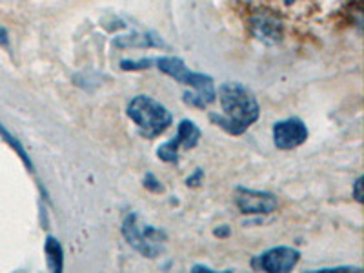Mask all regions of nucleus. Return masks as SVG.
<instances>
[{"label":"nucleus","instance_id":"6","mask_svg":"<svg viewBox=\"0 0 364 273\" xmlns=\"http://www.w3.org/2000/svg\"><path fill=\"white\" fill-rule=\"evenodd\" d=\"M235 203L237 208L245 215H266V213H272L277 208V199L272 193L246 190V188H239L237 190Z\"/></svg>","mask_w":364,"mask_h":273},{"label":"nucleus","instance_id":"4","mask_svg":"<svg viewBox=\"0 0 364 273\" xmlns=\"http://www.w3.org/2000/svg\"><path fill=\"white\" fill-rule=\"evenodd\" d=\"M122 232H124V237L128 239L129 245L141 253H144L146 257H155L159 253L157 239L155 237H161V233L154 230V228L141 224L136 215H129L126 219Z\"/></svg>","mask_w":364,"mask_h":273},{"label":"nucleus","instance_id":"10","mask_svg":"<svg viewBox=\"0 0 364 273\" xmlns=\"http://www.w3.org/2000/svg\"><path fill=\"white\" fill-rule=\"evenodd\" d=\"M46 255H48V264L53 272H63V246L53 237H48L46 240Z\"/></svg>","mask_w":364,"mask_h":273},{"label":"nucleus","instance_id":"1","mask_svg":"<svg viewBox=\"0 0 364 273\" xmlns=\"http://www.w3.org/2000/svg\"><path fill=\"white\" fill-rule=\"evenodd\" d=\"M223 115L211 113L210 119L232 135L245 133L259 119V104L252 91L240 82H224L219 87Z\"/></svg>","mask_w":364,"mask_h":273},{"label":"nucleus","instance_id":"2","mask_svg":"<svg viewBox=\"0 0 364 273\" xmlns=\"http://www.w3.org/2000/svg\"><path fill=\"white\" fill-rule=\"evenodd\" d=\"M157 66H159V70L164 71V73L170 75V77H173V79L178 80V82L188 84V86H191L197 90V93H193V95H190V93H186V95H184L186 97V102L191 104V106L204 108V106H208V104L215 100L213 80H211L208 75L193 73V71L188 70L181 58L162 57L157 60Z\"/></svg>","mask_w":364,"mask_h":273},{"label":"nucleus","instance_id":"11","mask_svg":"<svg viewBox=\"0 0 364 273\" xmlns=\"http://www.w3.org/2000/svg\"><path fill=\"white\" fill-rule=\"evenodd\" d=\"M353 197L357 203H363V177H359L353 184Z\"/></svg>","mask_w":364,"mask_h":273},{"label":"nucleus","instance_id":"3","mask_svg":"<svg viewBox=\"0 0 364 273\" xmlns=\"http://www.w3.org/2000/svg\"><path fill=\"white\" fill-rule=\"evenodd\" d=\"M129 119L146 136H157L171 124V113L151 97L139 95L128 106Z\"/></svg>","mask_w":364,"mask_h":273},{"label":"nucleus","instance_id":"9","mask_svg":"<svg viewBox=\"0 0 364 273\" xmlns=\"http://www.w3.org/2000/svg\"><path fill=\"white\" fill-rule=\"evenodd\" d=\"M253 29H255V35L261 41H266V38H272L273 42L281 38V24L275 18L269 17H259L255 22H253Z\"/></svg>","mask_w":364,"mask_h":273},{"label":"nucleus","instance_id":"12","mask_svg":"<svg viewBox=\"0 0 364 273\" xmlns=\"http://www.w3.org/2000/svg\"><path fill=\"white\" fill-rule=\"evenodd\" d=\"M318 272H360L359 268H326V269H318Z\"/></svg>","mask_w":364,"mask_h":273},{"label":"nucleus","instance_id":"5","mask_svg":"<svg viewBox=\"0 0 364 273\" xmlns=\"http://www.w3.org/2000/svg\"><path fill=\"white\" fill-rule=\"evenodd\" d=\"M299 257H301V253L295 248L279 246V248H272L257 257L255 261H253V268L272 273L291 272L297 266Z\"/></svg>","mask_w":364,"mask_h":273},{"label":"nucleus","instance_id":"7","mask_svg":"<svg viewBox=\"0 0 364 273\" xmlns=\"http://www.w3.org/2000/svg\"><path fill=\"white\" fill-rule=\"evenodd\" d=\"M200 139V129L191 122V120H182L178 124V133L175 139H171L170 142H166L164 146L157 149L159 157L166 162L177 161V151L178 148H195L197 142Z\"/></svg>","mask_w":364,"mask_h":273},{"label":"nucleus","instance_id":"13","mask_svg":"<svg viewBox=\"0 0 364 273\" xmlns=\"http://www.w3.org/2000/svg\"><path fill=\"white\" fill-rule=\"evenodd\" d=\"M294 2H295V0H284L286 6H291V4H294Z\"/></svg>","mask_w":364,"mask_h":273},{"label":"nucleus","instance_id":"8","mask_svg":"<svg viewBox=\"0 0 364 273\" xmlns=\"http://www.w3.org/2000/svg\"><path fill=\"white\" fill-rule=\"evenodd\" d=\"M308 139V129L299 119H286L273 126V141L279 149L299 148Z\"/></svg>","mask_w":364,"mask_h":273}]
</instances>
